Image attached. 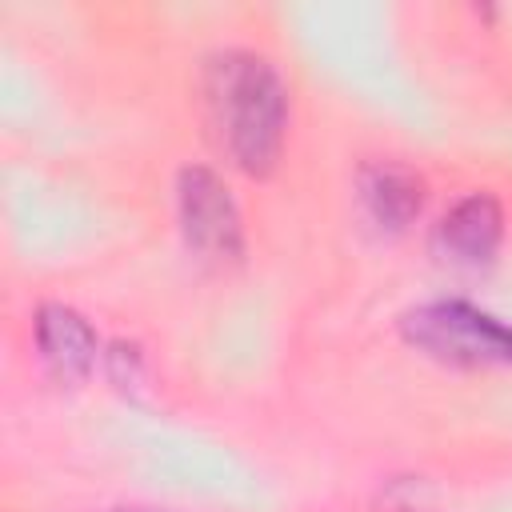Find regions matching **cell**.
Masks as SVG:
<instances>
[{"label":"cell","mask_w":512,"mask_h":512,"mask_svg":"<svg viewBox=\"0 0 512 512\" xmlns=\"http://www.w3.org/2000/svg\"><path fill=\"white\" fill-rule=\"evenodd\" d=\"M176 200H180V224H184V240L208 256V260H232L240 256V212L224 188V180L208 168H184L180 184H176Z\"/></svg>","instance_id":"3957f363"},{"label":"cell","mask_w":512,"mask_h":512,"mask_svg":"<svg viewBox=\"0 0 512 512\" xmlns=\"http://www.w3.org/2000/svg\"><path fill=\"white\" fill-rule=\"evenodd\" d=\"M204 92L232 160L244 172L264 176L280 156L288 120V100L276 68L252 52H224L208 64Z\"/></svg>","instance_id":"6da1fadb"},{"label":"cell","mask_w":512,"mask_h":512,"mask_svg":"<svg viewBox=\"0 0 512 512\" xmlns=\"http://www.w3.org/2000/svg\"><path fill=\"white\" fill-rule=\"evenodd\" d=\"M116 512H156V508H116Z\"/></svg>","instance_id":"52a82bcc"},{"label":"cell","mask_w":512,"mask_h":512,"mask_svg":"<svg viewBox=\"0 0 512 512\" xmlns=\"http://www.w3.org/2000/svg\"><path fill=\"white\" fill-rule=\"evenodd\" d=\"M404 336L436 360L512 364V328L472 304H460V300H436V304L408 312Z\"/></svg>","instance_id":"7a4b0ae2"},{"label":"cell","mask_w":512,"mask_h":512,"mask_svg":"<svg viewBox=\"0 0 512 512\" xmlns=\"http://www.w3.org/2000/svg\"><path fill=\"white\" fill-rule=\"evenodd\" d=\"M504 236V216L500 204L484 192H472L464 200L452 204V212L440 220L436 228V248L444 260L460 264V268H480L496 256Z\"/></svg>","instance_id":"277c9868"},{"label":"cell","mask_w":512,"mask_h":512,"mask_svg":"<svg viewBox=\"0 0 512 512\" xmlns=\"http://www.w3.org/2000/svg\"><path fill=\"white\" fill-rule=\"evenodd\" d=\"M36 348L56 380H84L96 364V336L80 312L64 304H44L36 316Z\"/></svg>","instance_id":"5b68a950"},{"label":"cell","mask_w":512,"mask_h":512,"mask_svg":"<svg viewBox=\"0 0 512 512\" xmlns=\"http://www.w3.org/2000/svg\"><path fill=\"white\" fill-rule=\"evenodd\" d=\"M360 200L372 216V224L400 232L408 228L424 208V180L404 164H368L360 172Z\"/></svg>","instance_id":"8992f818"}]
</instances>
